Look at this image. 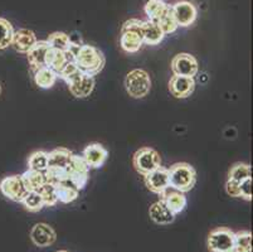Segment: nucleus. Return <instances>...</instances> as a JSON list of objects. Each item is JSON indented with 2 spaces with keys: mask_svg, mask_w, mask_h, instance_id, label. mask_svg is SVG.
<instances>
[{
  "mask_svg": "<svg viewBox=\"0 0 253 252\" xmlns=\"http://www.w3.org/2000/svg\"><path fill=\"white\" fill-rule=\"evenodd\" d=\"M149 216H150L151 221L156 225L167 226L174 222L175 216L168 209L167 205L164 204L163 201H158V202L153 203L149 209Z\"/></svg>",
  "mask_w": 253,
  "mask_h": 252,
  "instance_id": "aec40b11",
  "label": "nucleus"
},
{
  "mask_svg": "<svg viewBox=\"0 0 253 252\" xmlns=\"http://www.w3.org/2000/svg\"><path fill=\"white\" fill-rule=\"evenodd\" d=\"M45 41L53 50H62V52H71V48H72L71 37L68 34L63 33V32H54V33L49 34Z\"/></svg>",
  "mask_w": 253,
  "mask_h": 252,
  "instance_id": "bb28decb",
  "label": "nucleus"
},
{
  "mask_svg": "<svg viewBox=\"0 0 253 252\" xmlns=\"http://www.w3.org/2000/svg\"><path fill=\"white\" fill-rule=\"evenodd\" d=\"M171 71L175 76L194 78L199 71L198 61L189 53H179L171 59Z\"/></svg>",
  "mask_w": 253,
  "mask_h": 252,
  "instance_id": "1a4fd4ad",
  "label": "nucleus"
},
{
  "mask_svg": "<svg viewBox=\"0 0 253 252\" xmlns=\"http://www.w3.org/2000/svg\"><path fill=\"white\" fill-rule=\"evenodd\" d=\"M172 17L175 19L178 27H190L195 22L198 10L190 1H179L171 6Z\"/></svg>",
  "mask_w": 253,
  "mask_h": 252,
  "instance_id": "f8f14e48",
  "label": "nucleus"
},
{
  "mask_svg": "<svg viewBox=\"0 0 253 252\" xmlns=\"http://www.w3.org/2000/svg\"><path fill=\"white\" fill-rule=\"evenodd\" d=\"M142 33V41L145 45L149 46H158L160 42H163L165 34L163 31L159 28L156 23L150 22V20H144L141 28Z\"/></svg>",
  "mask_w": 253,
  "mask_h": 252,
  "instance_id": "412c9836",
  "label": "nucleus"
},
{
  "mask_svg": "<svg viewBox=\"0 0 253 252\" xmlns=\"http://www.w3.org/2000/svg\"><path fill=\"white\" fill-rule=\"evenodd\" d=\"M31 240L39 249L52 246L57 240L56 231L47 223H37L31 230Z\"/></svg>",
  "mask_w": 253,
  "mask_h": 252,
  "instance_id": "4468645a",
  "label": "nucleus"
},
{
  "mask_svg": "<svg viewBox=\"0 0 253 252\" xmlns=\"http://www.w3.org/2000/svg\"><path fill=\"white\" fill-rule=\"evenodd\" d=\"M156 24L159 25V28L162 29L163 33H164L165 36H167V34H171V33H174V32H176V29H178L179 27H178V24H176L174 17H172L171 6H170V8L165 11L164 15H163V17L158 20V23H156Z\"/></svg>",
  "mask_w": 253,
  "mask_h": 252,
  "instance_id": "72a5a7b5",
  "label": "nucleus"
},
{
  "mask_svg": "<svg viewBox=\"0 0 253 252\" xmlns=\"http://www.w3.org/2000/svg\"><path fill=\"white\" fill-rule=\"evenodd\" d=\"M22 204L24 205V208L27 211L32 212V213L42 211V208L44 207L42 197H41V194H39L38 192H28V194H27L24 200H23Z\"/></svg>",
  "mask_w": 253,
  "mask_h": 252,
  "instance_id": "2f4dec72",
  "label": "nucleus"
},
{
  "mask_svg": "<svg viewBox=\"0 0 253 252\" xmlns=\"http://www.w3.org/2000/svg\"><path fill=\"white\" fill-rule=\"evenodd\" d=\"M132 165L140 175H146L162 166V156L153 148H141L132 156Z\"/></svg>",
  "mask_w": 253,
  "mask_h": 252,
  "instance_id": "39448f33",
  "label": "nucleus"
},
{
  "mask_svg": "<svg viewBox=\"0 0 253 252\" xmlns=\"http://www.w3.org/2000/svg\"><path fill=\"white\" fill-rule=\"evenodd\" d=\"M13 34L14 29L11 23L4 18H0V50H6L9 46H11Z\"/></svg>",
  "mask_w": 253,
  "mask_h": 252,
  "instance_id": "7c9ffc66",
  "label": "nucleus"
},
{
  "mask_svg": "<svg viewBox=\"0 0 253 252\" xmlns=\"http://www.w3.org/2000/svg\"><path fill=\"white\" fill-rule=\"evenodd\" d=\"M239 198H243L248 202L252 201V178H247L239 183Z\"/></svg>",
  "mask_w": 253,
  "mask_h": 252,
  "instance_id": "c9c22d12",
  "label": "nucleus"
},
{
  "mask_svg": "<svg viewBox=\"0 0 253 252\" xmlns=\"http://www.w3.org/2000/svg\"><path fill=\"white\" fill-rule=\"evenodd\" d=\"M57 78V73L49 68V67H43L37 71H34V82L39 89L48 90L54 86Z\"/></svg>",
  "mask_w": 253,
  "mask_h": 252,
  "instance_id": "393cba45",
  "label": "nucleus"
},
{
  "mask_svg": "<svg viewBox=\"0 0 253 252\" xmlns=\"http://www.w3.org/2000/svg\"><path fill=\"white\" fill-rule=\"evenodd\" d=\"M234 232L228 227H218L208 236L207 246L211 252H227L233 249Z\"/></svg>",
  "mask_w": 253,
  "mask_h": 252,
  "instance_id": "423d86ee",
  "label": "nucleus"
},
{
  "mask_svg": "<svg viewBox=\"0 0 253 252\" xmlns=\"http://www.w3.org/2000/svg\"><path fill=\"white\" fill-rule=\"evenodd\" d=\"M142 23L144 20L135 19V18L124 23L121 28V37H120V46L123 50L127 53L139 52L140 48L144 45L141 33Z\"/></svg>",
  "mask_w": 253,
  "mask_h": 252,
  "instance_id": "7ed1b4c3",
  "label": "nucleus"
},
{
  "mask_svg": "<svg viewBox=\"0 0 253 252\" xmlns=\"http://www.w3.org/2000/svg\"><path fill=\"white\" fill-rule=\"evenodd\" d=\"M57 252H70V251H66V250H61V251H57Z\"/></svg>",
  "mask_w": 253,
  "mask_h": 252,
  "instance_id": "4c0bfd02",
  "label": "nucleus"
},
{
  "mask_svg": "<svg viewBox=\"0 0 253 252\" xmlns=\"http://www.w3.org/2000/svg\"><path fill=\"white\" fill-rule=\"evenodd\" d=\"M225 192L228 196L233 198H239V183L234 182V180H227L225 183Z\"/></svg>",
  "mask_w": 253,
  "mask_h": 252,
  "instance_id": "e433bc0d",
  "label": "nucleus"
},
{
  "mask_svg": "<svg viewBox=\"0 0 253 252\" xmlns=\"http://www.w3.org/2000/svg\"><path fill=\"white\" fill-rule=\"evenodd\" d=\"M170 8L164 0H149L145 4L144 11L148 15L149 20L153 23H158V20L165 14V11Z\"/></svg>",
  "mask_w": 253,
  "mask_h": 252,
  "instance_id": "a878e982",
  "label": "nucleus"
},
{
  "mask_svg": "<svg viewBox=\"0 0 253 252\" xmlns=\"http://www.w3.org/2000/svg\"><path fill=\"white\" fill-rule=\"evenodd\" d=\"M160 201L164 202V204L167 205L168 209H169L174 216L181 213V212L185 209L186 203H188L185 194L170 188L168 189L165 193H163L162 196H160Z\"/></svg>",
  "mask_w": 253,
  "mask_h": 252,
  "instance_id": "a211bd4d",
  "label": "nucleus"
},
{
  "mask_svg": "<svg viewBox=\"0 0 253 252\" xmlns=\"http://www.w3.org/2000/svg\"><path fill=\"white\" fill-rule=\"evenodd\" d=\"M37 36L33 31L27 29V28H22L14 32L13 34V41H11V46L14 47V50L19 53H27L29 52L32 47L37 43Z\"/></svg>",
  "mask_w": 253,
  "mask_h": 252,
  "instance_id": "dca6fc26",
  "label": "nucleus"
},
{
  "mask_svg": "<svg viewBox=\"0 0 253 252\" xmlns=\"http://www.w3.org/2000/svg\"><path fill=\"white\" fill-rule=\"evenodd\" d=\"M54 188H56V194L58 202L64 203V204L72 203L73 201L77 200L78 194H80V191H78L77 187L68 179L54 184Z\"/></svg>",
  "mask_w": 253,
  "mask_h": 252,
  "instance_id": "4be33fe9",
  "label": "nucleus"
},
{
  "mask_svg": "<svg viewBox=\"0 0 253 252\" xmlns=\"http://www.w3.org/2000/svg\"><path fill=\"white\" fill-rule=\"evenodd\" d=\"M73 61L80 71L87 75L96 76L105 67L106 58L102 50L95 46L81 45L73 53Z\"/></svg>",
  "mask_w": 253,
  "mask_h": 252,
  "instance_id": "f257e3e1",
  "label": "nucleus"
},
{
  "mask_svg": "<svg viewBox=\"0 0 253 252\" xmlns=\"http://www.w3.org/2000/svg\"><path fill=\"white\" fill-rule=\"evenodd\" d=\"M70 61H73V54L71 52H62V50L49 48L45 57V66L49 67L58 76L63 67Z\"/></svg>",
  "mask_w": 253,
  "mask_h": 252,
  "instance_id": "6ab92c4d",
  "label": "nucleus"
},
{
  "mask_svg": "<svg viewBox=\"0 0 253 252\" xmlns=\"http://www.w3.org/2000/svg\"><path fill=\"white\" fill-rule=\"evenodd\" d=\"M234 252H252V233L250 231L234 232Z\"/></svg>",
  "mask_w": 253,
  "mask_h": 252,
  "instance_id": "cd10ccee",
  "label": "nucleus"
},
{
  "mask_svg": "<svg viewBox=\"0 0 253 252\" xmlns=\"http://www.w3.org/2000/svg\"><path fill=\"white\" fill-rule=\"evenodd\" d=\"M49 48L50 47L47 43V41H37L36 45L27 53L29 66H31V69L33 72L39 68L47 67L45 66V57H47Z\"/></svg>",
  "mask_w": 253,
  "mask_h": 252,
  "instance_id": "f3484780",
  "label": "nucleus"
},
{
  "mask_svg": "<svg viewBox=\"0 0 253 252\" xmlns=\"http://www.w3.org/2000/svg\"><path fill=\"white\" fill-rule=\"evenodd\" d=\"M82 158L84 159L89 169H98L109 158V151L100 143H91L84 148Z\"/></svg>",
  "mask_w": 253,
  "mask_h": 252,
  "instance_id": "ddd939ff",
  "label": "nucleus"
},
{
  "mask_svg": "<svg viewBox=\"0 0 253 252\" xmlns=\"http://www.w3.org/2000/svg\"><path fill=\"white\" fill-rule=\"evenodd\" d=\"M73 152L67 148H57L48 152V168H61L67 169Z\"/></svg>",
  "mask_w": 253,
  "mask_h": 252,
  "instance_id": "5701e85b",
  "label": "nucleus"
},
{
  "mask_svg": "<svg viewBox=\"0 0 253 252\" xmlns=\"http://www.w3.org/2000/svg\"><path fill=\"white\" fill-rule=\"evenodd\" d=\"M195 81L190 77L172 76L169 81V91L176 99H186L194 92Z\"/></svg>",
  "mask_w": 253,
  "mask_h": 252,
  "instance_id": "2eb2a0df",
  "label": "nucleus"
},
{
  "mask_svg": "<svg viewBox=\"0 0 253 252\" xmlns=\"http://www.w3.org/2000/svg\"><path fill=\"white\" fill-rule=\"evenodd\" d=\"M20 177H22L23 183H24L25 188H27V191L28 192L39 191V188H41L45 182H47L44 173L37 172V170H32V169L25 170Z\"/></svg>",
  "mask_w": 253,
  "mask_h": 252,
  "instance_id": "b1692460",
  "label": "nucleus"
},
{
  "mask_svg": "<svg viewBox=\"0 0 253 252\" xmlns=\"http://www.w3.org/2000/svg\"><path fill=\"white\" fill-rule=\"evenodd\" d=\"M38 192L41 194V197H42L43 204L44 207H53V205H56L58 200H57V194H56V188H54V184L48 183L45 182L41 188H39Z\"/></svg>",
  "mask_w": 253,
  "mask_h": 252,
  "instance_id": "473e14b6",
  "label": "nucleus"
},
{
  "mask_svg": "<svg viewBox=\"0 0 253 252\" xmlns=\"http://www.w3.org/2000/svg\"><path fill=\"white\" fill-rule=\"evenodd\" d=\"M88 174L89 168L84 159L82 156L73 154L67 166L68 180H71L77 187L78 191H82L88 182Z\"/></svg>",
  "mask_w": 253,
  "mask_h": 252,
  "instance_id": "0eeeda50",
  "label": "nucleus"
},
{
  "mask_svg": "<svg viewBox=\"0 0 253 252\" xmlns=\"http://www.w3.org/2000/svg\"><path fill=\"white\" fill-rule=\"evenodd\" d=\"M125 89L134 99H144L151 90V78L146 71L135 68L126 75Z\"/></svg>",
  "mask_w": 253,
  "mask_h": 252,
  "instance_id": "20e7f679",
  "label": "nucleus"
},
{
  "mask_svg": "<svg viewBox=\"0 0 253 252\" xmlns=\"http://www.w3.org/2000/svg\"><path fill=\"white\" fill-rule=\"evenodd\" d=\"M169 173V188L186 193L194 188L197 183V172L190 164L175 163L168 169Z\"/></svg>",
  "mask_w": 253,
  "mask_h": 252,
  "instance_id": "f03ea898",
  "label": "nucleus"
},
{
  "mask_svg": "<svg viewBox=\"0 0 253 252\" xmlns=\"http://www.w3.org/2000/svg\"><path fill=\"white\" fill-rule=\"evenodd\" d=\"M145 186L153 193L162 196L169 189V173L167 168L159 166L158 169L153 170L149 174L144 175Z\"/></svg>",
  "mask_w": 253,
  "mask_h": 252,
  "instance_id": "9d476101",
  "label": "nucleus"
},
{
  "mask_svg": "<svg viewBox=\"0 0 253 252\" xmlns=\"http://www.w3.org/2000/svg\"><path fill=\"white\" fill-rule=\"evenodd\" d=\"M68 90L76 99H86L95 90V76L80 72L68 83Z\"/></svg>",
  "mask_w": 253,
  "mask_h": 252,
  "instance_id": "9b49d317",
  "label": "nucleus"
},
{
  "mask_svg": "<svg viewBox=\"0 0 253 252\" xmlns=\"http://www.w3.org/2000/svg\"><path fill=\"white\" fill-rule=\"evenodd\" d=\"M0 192L4 197L17 203H22L25 196L28 194L20 175H10V177L3 178L0 182Z\"/></svg>",
  "mask_w": 253,
  "mask_h": 252,
  "instance_id": "6e6552de",
  "label": "nucleus"
},
{
  "mask_svg": "<svg viewBox=\"0 0 253 252\" xmlns=\"http://www.w3.org/2000/svg\"><path fill=\"white\" fill-rule=\"evenodd\" d=\"M80 72H81V71H80V68L77 67V64L75 63V61H70L63 67V69H62L61 72H59L58 77L62 78V80L68 85V83H70Z\"/></svg>",
  "mask_w": 253,
  "mask_h": 252,
  "instance_id": "f704fd0d",
  "label": "nucleus"
},
{
  "mask_svg": "<svg viewBox=\"0 0 253 252\" xmlns=\"http://www.w3.org/2000/svg\"><path fill=\"white\" fill-rule=\"evenodd\" d=\"M0 94H1V86H0Z\"/></svg>",
  "mask_w": 253,
  "mask_h": 252,
  "instance_id": "ea45409f",
  "label": "nucleus"
},
{
  "mask_svg": "<svg viewBox=\"0 0 253 252\" xmlns=\"http://www.w3.org/2000/svg\"><path fill=\"white\" fill-rule=\"evenodd\" d=\"M227 252H234V251H233V250H229V251H227Z\"/></svg>",
  "mask_w": 253,
  "mask_h": 252,
  "instance_id": "58836bf2",
  "label": "nucleus"
},
{
  "mask_svg": "<svg viewBox=\"0 0 253 252\" xmlns=\"http://www.w3.org/2000/svg\"><path fill=\"white\" fill-rule=\"evenodd\" d=\"M48 168V152L37 150L32 152L28 158V169L44 173Z\"/></svg>",
  "mask_w": 253,
  "mask_h": 252,
  "instance_id": "c85d7f7f",
  "label": "nucleus"
},
{
  "mask_svg": "<svg viewBox=\"0 0 253 252\" xmlns=\"http://www.w3.org/2000/svg\"><path fill=\"white\" fill-rule=\"evenodd\" d=\"M252 178V169L251 165L246 163H236L231 166L228 172V179L234 180L237 183H241L242 180Z\"/></svg>",
  "mask_w": 253,
  "mask_h": 252,
  "instance_id": "c756f323",
  "label": "nucleus"
}]
</instances>
